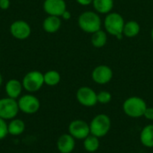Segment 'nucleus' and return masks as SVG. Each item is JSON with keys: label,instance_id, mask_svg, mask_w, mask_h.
Instances as JSON below:
<instances>
[{"label": "nucleus", "instance_id": "16", "mask_svg": "<svg viewBox=\"0 0 153 153\" xmlns=\"http://www.w3.org/2000/svg\"><path fill=\"white\" fill-rule=\"evenodd\" d=\"M7 130L8 134L13 136H19L25 131V123L22 119L13 118L10 120L9 124H7Z\"/></svg>", "mask_w": 153, "mask_h": 153}, {"label": "nucleus", "instance_id": "3", "mask_svg": "<svg viewBox=\"0 0 153 153\" xmlns=\"http://www.w3.org/2000/svg\"><path fill=\"white\" fill-rule=\"evenodd\" d=\"M125 20L118 13H109L106 15L104 20V27L108 33L118 39H122L123 30L125 26Z\"/></svg>", "mask_w": 153, "mask_h": 153}, {"label": "nucleus", "instance_id": "9", "mask_svg": "<svg viewBox=\"0 0 153 153\" xmlns=\"http://www.w3.org/2000/svg\"><path fill=\"white\" fill-rule=\"evenodd\" d=\"M76 99L82 106L87 108L94 107L98 103L97 93L94 90L87 86H82L77 90Z\"/></svg>", "mask_w": 153, "mask_h": 153}, {"label": "nucleus", "instance_id": "17", "mask_svg": "<svg viewBox=\"0 0 153 153\" xmlns=\"http://www.w3.org/2000/svg\"><path fill=\"white\" fill-rule=\"evenodd\" d=\"M92 5L96 13L108 14L114 7V0H93Z\"/></svg>", "mask_w": 153, "mask_h": 153}, {"label": "nucleus", "instance_id": "23", "mask_svg": "<svg viewBox=\"0 0 153 153\" xmlns=\"http://www.w3.org/2000/svg\"><path fill=\"white\" fill-rule=\"evenodd\" d=\"M97 100H98V103L105 105L111 101L112 95L110 92H108L107 91H101L99 93H97Z\"/></svg>", "mask_w": 153, "mask_h": 153}, {"label": "nucleus", "instance_id": "28", "mask_svg": "<svg viewBox=\"0 0 153 153\" xmlns=\"http://www.w3.org/2000/svg\"><path fill=\"white\" fill-rule=\"evenodd\" d=\"M64 20H69L70 18H71V13H70V12L69 11H65L63 14H62V16H61Z\"/></svg>", "mask_w": 153, "mask_h": 153}, {"label": "nucleus", "instance_id": "27", "mask_svg": "<svg viewBox=\"0 0 153 153\" xmlns=\"http://www.w3.org/2000/svg\"><path fill=\"white\" fill-rule=\"evenodd\" d=\"M92 1L93 0H76V2L81 5H89L92 4Z\"/></svg>", "mask_w": 153, "mask_h": 153}, {"label": "nucleus", "instance_id": "1", "mask_svg": "<svg viewBox=\"0 0 153 153\" xmlns=\"http://www.w3.org/2000/svg\"><path fill=\"white\" fill-rule=\"evenodd\" d=\"M78 25L82 30L87 33H94L101 30L102 22L98 13L92 11H85L82 13L78 18Z\"/></svg>", "mask_w": 153, "mask_h": 153}, {"label": "nucleus", "instance_id": "18", "mask_svg": "<svg viewBox=\"0 0 153 153\" xmlns=\"http://www.w3.org/2000/svg\"><path fill=\"white\" fill-rule=\"evenodd\" d=\"M140 141L144 147L153 148V125L145 126L140 134Z\"/></svg>", "mask_w": 153, "mask_h": 153}, {"label": "nucleus", "instance_id": "7", "mask_svg": "<svg viewBox=\"0 0 153 153\" xmlns=\"http://www.w3.org/2000/svg\"><path fill=\"white\" fill-rule=\"evenodd\" d=\"M17 101L20 111L27 115L35 114L40 108L39 100L32 94L22 95L18 99Z\"/></svg>", "mask_w": 153, "mask_h": 153}, {"label": "nucleus", "instance_id": "21", "mask_svg": "<svg viewBox=\"0 0 153 153\" xmlns=\"http://www.w3.org/2000/svg\"><path fill=\"white\" fill-rule=\"evenodd\" d=\"M100 140L98 137L90 134L83 140V147L84 150L88 152H95L100 148Z\"/></svg>", "mask_w": 153, "mask_h": 153}, {"label": "nucleus", "instance_id": "14", "mask_svg": "<svg viewBox=\"0 0 153 153\" xmlns=\"http://www.w3.org/2000/svg\"><path fill=\"white\" fill-rule=\"evenodd\" d=\"M22 89L23 87H22V82H20L17 79H10L9 81H7L5 87H4L7 97L14 99V100H17L20 98Z\"/></svg>", "mask_w": 153, "mask_h": 153}, {"label": "nucleus", "instance_id": "11", "mask_svg": "<svg viewBox=\"0 0 153 153\" xmlns=\"http://www.w3.org/2000/svg\"><path fill=\"white\" fill-rule=\"evenodd\" d=\"M91 78L93 82L98 84H107L113 78V71L108 65H100L93 69Z\"/></svg>", "mask_w": 153, "mask_h": 153}, {"label": "nucleus", "instance_id": "24", "mask_svg": "<svg viewBox=\"0 0 153 153\" xmlns=\"http://www.w3.org/2000/svg\"><path fill=\"white\" fill-rule=\"evenodd\" d=\"M7 134H8V130H7L6 121L0 117V141L5 138Z\"/></svg>", "mask_w": 153, "mask_h": 153}, {"label": "nucleus", "instance_id": "29", "mask_svg": "<svg viewBox=\"0 0 153 153\" xmlns=\"http://www.w3.org/2000/svg\"><path fill=\"white\" fill-rule=\"evenodd\" d=\"M2 83H3V77H2V74H1V73H0V87H1V85H2Z\"/></svg>", "mask_w": 153, "mask_h": 153}, {"label": "nucleus", "instance_id": "30", "mask_svg": "<svg viewBox=\"0 0 153 153\" xmlns=\"http://www.w3.org/2000/svg\"><path fill=\"white\" fill-rule=\"evenodd\" d=\"M151 36H152V39L153 41V28L152 30V32H151Z\"/></svg>", "mask_w": 153, "mask_h": 153}, {"label": "nucleus", "instance_id": "20", "mask_svg": "<svg viewBox=\"0 0 153 153\" xmlns=\"http://www.w3.org/2000/svg\"><path fill=\"white\" fill-rule=\"evenodd\" d=\"M91 41V44L94 48H102L107 44V41H108L107 33L104 30H100L92 33Z\"/></svg>", "mask_w": 153, "mask_h": 153}, {"label": "nucleus", "instance_id": "25", "mask_svg": "<svg viewBox=\"0 0 153 153\" xmlns=\"http://www.w3.org/2000/svg\"><path fill=\"white\" fill-rule=\"evenodd\" d=\"M143 117L148 120H153V108H147Z\"/></svg>", "mask_w": 153, "mask_h": 153}, {"label": "nucleus", "instance_id": "8", "mask_svg": "<svg viewBox=\"0 0 153 153\" xmlns=\"http://www.w3.org/2000/svg\"><path fill=\"white\" fill-rule=\"evenodd\" d=\"M68 133L75 140H84L91 134L90 125L82 119L73 120L68 126Z\"/></svg>", "mask_w": 153, "mask_h": 153}, {"label": "nucleus", "instance_id": "2", "mask_svg": "<svg viewBox=\"0 0 153 153\" xmlns=\"http://www.w3.org/2000/svg\"><path fill=\"white\" fill-rule=\"evenodd\" d=\"M147 108L146 101L137 96L129 97L123 103L124 113L132 118H139L143 117Z\"/></svg>", "mask_w": 153, "mask_h": 153}, {"label": "nucleus", "instance_id": "5", "mask_svg": "<svg viewBox=\"0 0 153 153\" xmlns=\"http://www.w3.org/2000/svg\"><path fill=\"white\" fill-rule=\"evenodd\" d=\"M22 87L23 89L30 93L36 92L39 91L42 86L45 84L44 83V74H42L39 71H30L27 73L22 81Z\"/></svg>", "mask_w": 153, "mask_h": 153}, {"label": "nucleus", "instance_id": "22", "mask_svg": "<svg viewBox=\"0 0 153 153\" xmlns=\"http://www.w3.org/2000/svg\"><path fill=\"white\" fill-rule=\"evenodd\" d=\"M61 81L60 74L56 70H49L44 74V83L48 86H56Z\"/></svg>", "mask_w": 153, "mask_h": 153}, {"label": "nucleus", "instance_id": "10", "mask_svg": "<svg viewBox=\"0 0 153 153\" xmlns=\"http://www.w3.org/2000/svg\"><path fill=\"white\" fill-rule=\"evenodd\" d=\"M11 35L17 39H26L30 36L31 29L30 24L23 20H17L10 25Z\"/></svg>", "mask_w": 153, "mask_h": 153}, {"label": "nucleus", "instance_id": "6", "mask_svg": "<svg viewBox=\"0 0 153 153\" xmlns=\"http://www.w3.org/2000/svg\"><path fill=\"white\" fill-rule=\"evenodd\" d=\"M20 109L18 101L14 99L6 97L0 99V117L4 120H12L16 117Z\"/></svg>", "mask_w": 153, "mask_h": 153}, {"label": "nucleus", "instance_id": "13", "mask_svg": "<svg viewBox=\"0 0 153 153\" xmlns=\"http://www.w3.org/2000/svg\"><path fill=\"white\" fill-rule=\"evenodd\" d=\"M56 148L60 153L73 152L75 148V139L70 134H64L57 139Z\"/></svg>", "mask_w": 153, "mask_h": 153}, {"label": "nucleus", "instance_id": "26", "mask_svg": "<svg viewBox=\"0 0 153 153\" xmlns=\"http://www.w3.org/2000/svg\"><path fill=\"white\" fill-rule=\"evenodd\" d=\"M10 0H0V9L7 10L10 7Z\"/></svg>", "mask_w": 153, "mask_h": 153}, {"label": "nucleus", "instance_id": "4", "mask_svg": "<svg viewBox=\"0 0 153 153\" xmlns=\"http://www.w3.org/2000/svg\"><path fill=\"white\" fill-rule=\"evenodd\" d=\"M111 129V119L106 114L95 116L90 123L91 134L101 138L106 136Z\"/></svg>", "mask_w": 153, "mask_h": 153}, {"label": "nucleus", "instance_id": "12", "mask_svg": "<svg viewBox=\"0 0 153 153\" xmlns=\"http://www.w3.org/2000/svg\"><path fill=\"white\" fill-rule=\"evenodd\" d=\"M43 9L48 15L61 17L66 11V3L65 0H45Z\"/></svg>", "mask_w": 153, "mask_h": 153}, {"label": "nucleus", "instance_id": "19", "mask_svg": "<svg viewBox=\"0 0 153 153\" xmlns=\"http://www.w3.org/2000/svg\"><path fill=\"white\" fill-rule=\"evenodd\" d=\"M141 30V26L136 21H128L125 23L123 35L126 38H134L136 37Z\"/></svg>", "mask_w": 153, "mask_h": 153}, {"label": "nucleus", "instance_id": "15", "mask_svg": "<svg viewBox=\"0 0 153 153\" xmlns=\"http://www.w3.org/2000/svg\"><path fill=\"white\" fill-rule=\"evenodd\" d=\"M61 19L58 16L48 15L46 17L42 22L43 30L48 33H55L61 28Z\"/></svg>", "mask_w": 153, "mask_h": 153}]
</instances>
